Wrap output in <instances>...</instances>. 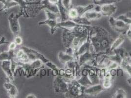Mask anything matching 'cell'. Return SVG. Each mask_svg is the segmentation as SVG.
Segmentation results:
<instances>
[{"label":"cell","instance_id":"obj_1","mask_svg":"<svg viewBox=\"0 0 131 98\" xmlns=\"http://www.w3.org/2000/svg\"><path fill=\"white\" fill-rule=\"evenodd\" d=\"M89 38L96 54H106L114 41L110 33L99 26H91L89 31Z\"/></svg>","mask_w":131,"mask_h":98},{"label":"cell","instance_id":"obj_2","mask_svg":"<svg viewBox=\"0 0 131 98\" xmlns=\"http://www.w3.org/2000/svg\"><path fill=\"white\" fill-rule=\"evenodd\" d=\"M86 87L82 86L75 79L68 83V90L65 94L68 97H78L84 94Z\"/></svg>","mask_w":131,"mask_h":98},{"label":"cell","instance_id":"obj_3","mask_svg":"<svg viewBox=\"0 0 131 98\" xmlns=\"http://www.w3.org/2000/svg\"><path fill=\"white\" fill-rule=\"evenodd\" d=\"M109 23L110 26L115 31L124 35L126 34V33L129 29V25L126 24L121 20H117L113 17H110Z\"/></svg>","mask_w":131,"mask_h":98},{"label":"cell","instance_id":"obj_4","mask_svg":"<svg viewBox=\"0 0 131 98\" xmlns=\"http://www.w3.org/2000/svg\"><path fill=\"white\" fill-rule=\"evenodd\" d=\"M93 10L100 12L102 16H112L117 11V7L115 4H110L103 6L95 5Z\"/></svg>","mask_w":131,"mask_h":98},{"label":"cell","instance_id":"obj_5","mask_svg":"<svg viewBox=\"0 0 131 98\" xmlns=\"http://www.w3.org/2000/svg\"><path fill=\"white\" fill-rule=\"evenodd\" d=\"M55 77L53 82L55 92L66 94L68 90V83L66 82L62 76L58 75Z\"/></svg>","mask_w":131,"mask_h":98},{"label":"cell","instance_id":"obj_6","mask_svg":"<svg viewBox=\"0 0 131 98\" xmlns=\"http://www.w3.org/2000/svg\"><path fill=\"white\" fill-rule=\"evenodd\" d=\"M63 31L62 33V41L66 48L71 47L73 40L75 37L71 30L62 28Z\"/></svg>","mask_w":131,"mask_h":98},{"label":"cell","instance_id":"obj_7","mask_svg":"<svg viewBox=\"0 0 131 98\" xmlns=\"http://www.w3.org/2000/svg\"><path fill=\"white\" fill-rule=\"evenodd\" d=\"M21 15L19 14V15H17L16 16H15L14 13H12L8 17L11 31L14 35L16 36H18L20 33V27L18 22V18Z\"/></svg>","mask_w":131,"mask_h":98},{"label":"cell","instance_id":"obj_8","mask_svg":"<svg viewBox=\"0 0 131 98\" xmlns=\"http://www.w3.org/2000/svg\"><path fill=\"white\" fill-rule=\"evenodd\" d=\"M104 90L105 89L102 86V83H99L86 87L84 91V94L88 96H96Z\"/></svg>","mask_w":131,"mask_h":98},{"label":"cell","instance_id":"obj_9","mask_svg":"<svg viewBox=\"0 0 131 98\" xmlns=\"http://www.w3.org/2000/svg\"><path fill=\"white\" fill-rule=\"evenodd\" d=\"M96 54H95L91 51L89 50L84 54L79 55L77 60L79 65L81 67L82 66L87 63L91 60H93L95 58Z\"/></svg>","mask_w":131,"mask_h":98},{"label":"cell","instance_id":"obj_10","mask_svg":"<svg viewBox=\"0 0 131 98\" xmlns=\"http://www.w3.org/2000/svg\"><path fill=\"white\" fill-rule=\"evenodd\" d=\"M125 39L124 35L120 34V35L117 38L113 41L111 46L106 52V54L108 55H113L114 54V52L115 50L120 47V46L124 42Z\"/></svg>","mask_w":131,"mask_h":98},{"label":"cell","instance_id":"obj_11","mask_svg":"<svg viewBox=\"0 0 131 98\" xmlns=\"http://www.w3.org/2000/svg\"><path fill=\"white\" fill-rule=\"evenodd\" d=\"M2 67L3 71L5 73L6 76L12 82L13 80V71L12 67V61L11 60H3L2 64Z\"/></svg>","mask_w":131,"mask_h":98},{"label":"cell","instance_id":"obj_12","mask_svg":"<svg viewBox=\"0 0 131 98\" xmlns=\"http://www.w3.org/2000/svg\"><path fill=\"white\" fill-rule=\"evenodd\" d=\"M91 46V44L89 40V35H88V38L87 40H86V41L79 48V49H78L77 52L74 55V57L77 58V60H78V57H79V55L84 54L85 53L87 52L89 50H90Z\"/></svg>","mask_w":131,"mask_h":98},{"label":"cell","instance_id":"obj_13","mask_svg":"<svg viewBox=\"0 0 131 98\" xmlns=\"http://www.w3.org/2000/svg\"><path fill=\"white\" fill-rule=\"evenodd\" d=\"M4 86L10 98H16L18 96V91L16 86L10 82H6L4 84Z\"/></svg>","mask_w":131,"mask_h":98},{"label":"cell","instance_id":"obj_14","mask_svg":"<svg viewBox=\"0 0 131 98\" xmlns=\"http://www.w3.org/2000/svg\"><path fill=\"white\" fill-rule=\"evenodd\" d=\"M80 25L77 24L71 19H68L64 21H61L58 23L57 27H61L62 28H67L69 30H72L77 26Z\"/></svg>","mask_w":131,"mask_h":98},{"label":"cell","instance_id":"obj_15","mask_svg":"<svg viewBox=\"0 0 131 98\" xmlns=\"http://www.w3.org/2000/svg\"><path fill=\"white\" fill-rule=\"evenodd\" d=\"M82 16L85 17L89 21H91L92 20H98L100 19L101 17L102 16V15L100 12L96 11L93 9V10L88 11Z\"/></svg>","mask_w":131,"mask_h":98},{"label":"cell","instance_id":"obj_16","mask_svg":"<svg viewBox=\"0 0 131 98\" xmlns=\"http://www.w3.org/2000/svg\"><path fill=\"white\" fill-rule=\"evenodd\" d=\"M58 59L60 62L65 64L66 63L71 61V60H77V58L73 55H69L66 52H60L58 55Z\"/></svg>","mask_w":131,"mask_h":98},{"label":"cell","instance_id":"obj_17","mask_svg":"<svg viewBox=\"0 0 131 98\" xmlns=\"http://www.w3.org/2000/svg\"><path fill=\"white\" fill-rule=\"evenodd\" d=\"M95 7V5L94 4H89L86 6H75L78 13L79 14V16H82L85 13L88 11L93 10Z\"/></svg>","mask_w":131,"mask_h":98},{"label":"cell","instance_id":"obj_18","mask_svg":"<svg viewBox=\"0 0 131 98\" xmlns=\"http://www.w3.org/2000/svg\"><path fill=\"white\" fill-rule=\"evenodd\" d=\"M113 80V78L110 75L109 73L107 72L106 76L104 77L102 82V84L103 86L105 89H108L110 88L112 86V80Z\"/></svg>","mask_w":131,"mask_h":98},{"label":"cell","instance_id":"obj_19","mask_svg":"<svg viewBox=\"0 0 131 98\" xmlns=\"http://www.w3.org/2000/svg\"><path fill=\"white\" fill-rule=\"evenodd\" d=\"M120 67L123 68L124 72L128 73L129 77L127 79L128 83L131 86V66L128 63H127L124 60H122L120 64Z\"/></svg>","mask_w":131,"mask_h":98},{"label":"cell","instance_id":"obj_20","mask_svg":"<svg viewBox=\"0 0 131 98\" xmlns=\"http://www.w3.org/2000/svg\"><path fill=\"white\" fill-rule=\"evenodd\" d=\"M77 81L80 84H81L82 86L86 88L89 87L93 85L92 82L90 80L88 76H81L80 77V79H79Z\"/></svg>","mask_w":131,"mask_h":98},{"label":"cell","instance_id":"obj_21","mask_svg":"<svg viewBox=\"0 0 131 98\" xmlns=\"http://www.w3.org/2000/svg\"><path fill=\"white\" fill-rule=\"evenodd\" d=\"M0 2L3 3L4 7L1 9V11H5L14 6H19V4L15 1H8V0H0Z\"/></svg>","mask_w":131,"mask_h":98},{"label":"cell","instance_id":"obj_22","mask_svg":"<svg viewBox=\"0 0 131 98\" xmlns=\"http://www.w3.org/2000/svg\"><path fill=\"white\" fill-rule=\"evenodd\" d=\"M77 24L84 26H91V22L84 16H78L72 20Z\"/></svg>","mask_w":131,"mask_h":98},{"label":"cell","instance_id":"obj_23","mask_svg":"<svg viewBox=\"0 0 131 98\" xmlns=\"http://www.w3.org/2000/svg\"><path fill=\"white\" fill-rule=\"evenodd\" d=\"M127 93L125 90L123 88H118L114 95L113 96V98H127Z\"/></svg>","mask_w":131,"mask_h":98},{"label":"cell","instance_id":"obj_24","mask_svg":"<svg viewBox=\"0 0 131 98\" xmlns=\"http://www.w3.org/2000/svg\"><path fill=\"white\" fill-rule=\"evenodd\" d=\"M68 16L69 19L71 20H73L79 16V14L75 6L71 7L70 9L68 10Z\"/></svg>","mask_w":131,"mask_h":98},{"label":"cell","instance_id":"obj_25","mask_svg":"<svg viewBox=\"0 0 131 98\" xmlns=\"http://www.w3.org/2000/svg\"><path fill=\"white\" fill-rule=\"evenodd\" d=\"M114 53L117 54L122 60H124L126 57L128 55V52H127L124 48L120 47L115 49L114 52Z\"/></svg>","mask_w":131,"mask_h":98},{"label":"cell","instance_id":"obj_26","mask_svg":"<svg viewBox=\"0 0 131 98\" xmlns=\"http://www.w3.org/2000/svg\"><path fill=\"white\" fill-rule=\"evenodd\" d=\"M93 3L95 5L97 6H103L105 5L110 4H115L117 3L115 0H93Z\"/></svg>","mask_w":131,"mask_h":98},{"label":"cell","instance_id":"obj_27","mask_svg":"<svg viewBox=\"0 0 131 98\" xmlns=\"http://www.w3.org/2000/svg\"><path fill=\"white\" fill-rule=\"evenodd\" d=\"M108 56H109V57L110 60L120 64H120L121 63L123 60L118 55L116 54V53H114L113 55H110Z\"/></svg>","mask_w":131,"mask_h":98},{"label":"cell","instance_id":"obj_28","mask_svg":"<svg viewBox=\"0 0 131 98\" xmlns=\"http://www.w3.org/2000/svg\"><path fill=\"white\" fill-rule=\"evenodd\" d=\"M116 19L117 20H121L128 25H130L131 24V19L127 16L125 14H121V15L118 16L116 18Z\"/></svg>","mask_w":131,"mask_h":98},{"label":"cell","instance_id":"obj_29","mask_svg":"<svg viewBox=\"0 0 131 98\" xmlns=\"http://www.w3.org/2000/svg\"><path fill=\"white\" fill-rule=\"evenodd\" d=\"M61 2L67 10L68 11L72 7V0H61Z\"/></svg>","mask_w":131,"mask_h":98},{"label":"cell","instance_id":"obj_30","mask_svg":"<svg viewBox=\"0 0 131 98\" xmlns=\"http://www.w3.org/2000/svg\"><path fill=\"white\" fill-rule=\"evenodd\" d=\"M119 66H120V64L112 61L109 66L107 67V69L108 71H109V70L112 69H117Z\"/></svg>","mask_w":131,"mask_h":98},{"label":"cell","instance_id":"obj_31","mask_svg":"<svg viewBox=\"0 0 131 98\" xmlns=\"http://www.w3.org/2000/svg\"><path fill=\"white\" fill-rule=\"evenodd\" d=\"M116 71H117V75L116 76L117 77H121V76H123V74H124V70L122 68H121L120 66L119 67H118L116 69Z\"/></svg>","mask_w":131,"mask_h":98},{"label":"cell","instance_id":"obj_32","mask_svg":"<svg viewBox=\"0 0 131 98\" xmlns=\"http://www.w3.org/2000/svg\"><path fill=\"white\" fill-rule=\"evenodd\" d=\"M108 72L109 73L110 75H111V76H112L113 79L116 76V75H117L116 69H110L108 71Z\"/></svg>","mask_w":131,"mask_h":98},{"label":"cell","instance_id":"obj_33","mask_svg":"<svg viewBox=\"0 0 131 98\" xmlns=\"http://www.w3.org/2000/svg\"><path fill=\"white\" fill-rule=\"evenodd\" d=\"M22 41H23V40L21 37L17 36L15 38L14 42L17 45H20L22 44Z\"/></svg>","mask_w":131,"mask_h":98},{"label":"cell","instance_id":"obj_34","mask_svg":"<svg viewBox=\"0 0 131 98\" xmlns=\"http://www.w3.org/2000/svg\"><path fill=\"white\" fill-rule=\"evenodd\" d=\"M26 2L29 3H33L35 4H40L42 0H25Z\"/></svg>","mask_w":131,"mask_h":98},{"label":"cell","instance_id":"obj_35","mask_svg":"<svg viewBox=\"0 0 131 98\" xmlns=\"http://www.w3.org/2000/svg\"><path fill=\"white\" fill-rule=\"evenodd\" d=\"M16 44L14 42H12L9 44L8 49L10 50H15V49L16 47Z\"/></svg>","mask_w":131,"mask_h":98},{"label":"cell","instance_id":"obj_36","mask_svg":"<svg viewBox=\"0 0 131 98\" xmlns=\"http://www.w3.org/2000/svg\"><path fill=\"white\" fill-rule=\"evenodd\" d=\"M65 75V69H59V73L58 75L61 76H63Z\"/></svg>","mask_w":131,"mask_h":98},{"label":"cell","instance_id":"obj_37","mask_svg":"<svg viewBox=\"0 0 131 98\" xmlns=\"http://www.w3.org/2000/svg\"><path fill=\"white\" fill-rule=\"evenodd\" d=\"M127 36V37L128 38V39L130 40V41L131 42V30H128V32L126 33V34Z\"/></svg>","mask_w":131,"mask_h":98},{"label":"cell","instance_id":"obj_38","mask_svg":"<svg viewBox=\"0 0 131 98\" xmlns=\"http://www.w3.org/2000/svg\"><path fill=\"white\" fill-rule=\"evenodd\" d=\"M126 15L129 18H130L131 19V11H128L127 12H126L125 13Z\"/></svg>","mask_w":131,"mask_h":98},{"label":"cell","instance_id":"obj_39","mask_svg":"<svg viewBox=\"0 0 131 98\" xmlns=\"http://www.w3.org/2000/svg\"><path fill=\"white\" fill-rule=\"evenodd\" d=\"M49 1L51 3H53V4H56L57 2H58V0H49Z\"/></svg>","mask_w":131,"mask_h":98},{"label":"cell","instance_id":"obj_40","mask_svg":"<svg viewBox=\"0 0 131 98\" xmlns=\"http://www.w3.org/2000/svg\"><path fill=\"white\" fill-rule=\"evenodd\" d=\"M27 98H36V97L34 95H29L27 96Z\"/></svg>","mask_w":131,"mask_h":98},{"label":"cell","instance_id":"obj_41","mask_svg":"<svg viewBox=\"0 0 131 98\" xmlns=\"http://www.w3.org/2000/svg\"><path fill=\"white\" fill-rule=\"evenodd\" d=\"M128 55L131 58V51H130L128 52Z\"/></svg>","mask_w":131,"mask_h":98},{"label":"cell","instance_id":"obj_42","mask_svg":"<svg viewBox=\"0 0 131 98\" xmlns=\"http://www.w3.org/2000/svg\"><path fill=\"white\" fill-rule=\"evenodd\" d=\"M129 30H131V25H130V26H129Z\"/></svg>","mask_w":131,"mask_h":98},{"label":"cell","instance_id":"obj_43","mask_svg":"<svg viewBox=\"0 0 131 98\" xmlns=\"http://www.w3.org/2000/svg\"><path fill=\"white\" fill-rule=\"evenodd\" d=\"M117 2H120L121 0H115Z\"/></svg>","mask_w":131,"mask_h":98}]
</instances>
